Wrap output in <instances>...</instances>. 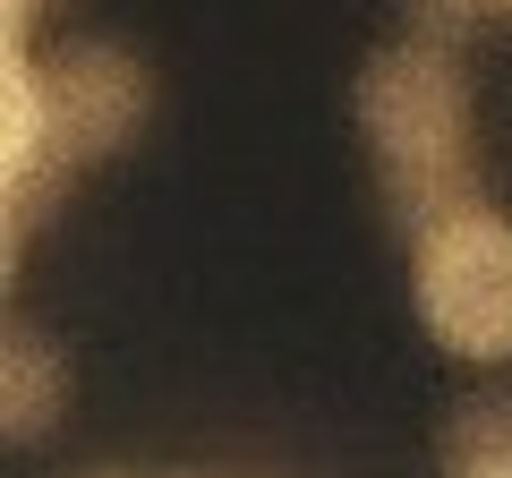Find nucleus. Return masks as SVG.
<instances>
[{"instance_id":"nucleus-1","label":"nucleus","mask_w":512,"mask_h":478,"mask_svg":"<svg viewBox=\"0 0 512 478\" xmlns=\"http://www.w3.org/2000/svg\"><path fill=\"white\" fill-rule=\"evenodd\" d=\"M9 86H0V222H9V265L35 239V222L69 197L77 171L111 163L154 111L146 60L111 35H69L52 52L9 35Z\"/></svg>"},{"instance_id":"nucleus-2","label":"nucleus","mask_w":512,"mask_h":478,"mask_svg":"<svg viewBox=\"0 0 512 478\" xmlns=\"http://www.w3.org/2000/svg\"><path fill=\"white\" fill-rule=\"evenodd\" d=\"M359 129H367V154H376V188L410 239L487 205L478 111H470V77H461L453 43H419V35L384 43L359 69Z\"/></svg>"},{"instance_id":"nucleus-3","label":"nucleus","mask_w":512,"mask_h":478,"mask_svg":"<svg viewBox=\"0 0 512 478\" xmlns=\"http://www.w3.org/2000/svg\"><path fill=\"white\" fill-rule=\"evenodd\" d=\"M410 299L436 350L470 359V368H504L512 359V214L504 205H470V214L436 222L410 239Z\"/></svg>"},{"instance_id":"nucleus-4","label":"nucleus","mask_w":512,"mask_h":478,"mask_svg":"<svg viewBox=\"0 0 512 478\" xmlns=\"http://www.w3.org/2000/svg\"><path fill=\"white\" fill-rule=\"evenodd\" d=\"M69 410V350L52 342L43 325H9L0 342V427L9 444H43Z\"/></svg>"},{"instance_id":"nucleus-5","label":"nucleus","mask_w":512,"mask_h":478,"mask_svg":"<svg viewBox=\"0 0 512 478\" xmlns=\"http://www.w3.org/2000/svg\"><path fill=\"white\" fill-rule=\"evenodd\" d=\"M478 461H512V393H470L444 419V470H478Z\"/></svg>"},{"instance_id":"nucleus-6","label":"nucleus","mask_w":512,"mask_h":478,"mask_svg":"<svg viewBox=\"0 0 512 478\" xmlns=\"http://www.w3.org/2000/svg\"><path fill=\"white\" fill-rule=\"evenodd\" d=\"M410 9V35L419 43H453L461 52V35L478 26V9H495V0H402Z\"/></svg>"},{"instance_id":"nucleus-7","label":"nucleus","mask_w":512,"mask_h":478,"mask_svg":"<svg viewBox=\"0 0 512 478\" xmlns=\"http://www.w3.org/2000/svg\"><path fill=\"white\" fill-rule=\"evenodd\" d=\"M52 9H60V0H0V26H9L18 43H35V26L52 18Z\"/></svg>"},{"instance_id":"nucleus-8","label":"nucleus","mask_w":512,"mask_h":478,"mask_svg":"<svg viewBox=\"0 0 512 478\" xmlns=\"http://www.w3.org/2000/svg\"><path fill=\"white\" fill-rule=\"evenodd\" d=\"M453 478H512V461H478V470H453Z\"/></svg>"},{"instance_id":"nucleus-9","label":"nucleus","mask_w":512,"mask_h":478,"mask_svg":"<svg viewBox=\"0 0 512 478\" xmlns=\"http://www.w3.org/2000/svg\"><path fill=\"white\" fill-rule=\"evenodd\" d=\"M94 478H120V470H94Z\"/></svg>"},{"instance_id":"nucleus-10","label":"nucleus","mask_w":512,"mask_h":478,"mask_svg":"<svg viewBox=\"0 0 512 478\" xmlns=\"http://www.w3.org/2000/svg\"><path fill=\"white\" fill-rule=\"evenodd\" d=\"M495 9H512V0H495Z\"/></svg>"}]
</instances>
